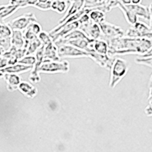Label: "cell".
I'll list each match as a JSON object with an SVG mask.
<instances>
[{"mask_svg":"<svg viewBox=\"0 0 152 152\" xmlns=\"http://www.w3.org/2000/svg\"><path fill=\"white\" fill-rule=\"evenodd\" d=\"M100 27L102 31V39L107 42L125 36V32L120 27L107 21L100 24Z\"/></svg>","mask_w":152,"mask_h":152,"instance_id":"obj_6","label":"cell"},{"mask_svg":"<svg viewBox=\"0 0 152 152\" xmlns=\"http://www.w3.org/2000/svg\"><path fill=\"white\" fill-rule=\"evenodd\" d=\"M13 34V30L12 29L8 23H4L1 21L0 23V38L12 37Z\"/></svg>","mask_w":152,"mask_h":152,"instance_id":"obj_24","label":"cell"},{"mask_svg":"<svg viewBox=\"0 0 152 152\" xmlns=\"http://www.w3.org/2000/svg\"><path fill=\"white\" fill-rule=\"evenodd\" d=\"M135 63L138 65H143V66H148L152 68V57L149 58H142V57H137L135 59Z\"/></svg>","mask_w":152,"mask_h":152,"instance_id":"obj_28","label":"cell"},{"mask_svg":"<svg viewBox=\"0 0 152 152\" xmlns=\"http://www.w3.org/2000/svg\"><path fill=\"white\" fill-rule=\"evenodd\" d=\"M88 15H89L91 20L99 25L106 21V14L101 10H99V9L90 10Z\"/></svg>","mask_w":152,"mask_h":152,"instance_id":"obj_20","label":"cell"},{"mask_svg":"<svg viewBox=\"0 0 152 152\" xmlns=\"http://www.w3.org/2000/svg\"><path fill=\"white\" fill-rule=\"evenodd\" d=\"M44 49H45V47L42 45V47L37 50V52L35 54L37 62L29 75V81L31 83L37 84L41 80L40 75V69L44 62Z\"/></svg>","mask_w":152,"mask_h":152,"instance_id":"obj_9","label":"cell"},{"mask_svg":"<svg viewBox=\"0 0 152 152\" xmlns=\"http://www.w3.org/2000/svg\"><path fill=\"white\" fill-rule=\"evenodd\" d=\"M12 37L9 38H0V49L1 54L7 52L12 48Z\"/></svg>","mask_w":152,"mask_h":152,"instance_id":"obj_25","label":"cell"},{"mask_svg":"<svg viewBox=\"0 0 152 152\" xmlns=\"http://www.w3.org/2000/svg\"><path fill=\"white\" fill-rule=\"evenodd\" d=\"M42 43L38 38L37 40H34V41L31 42V43H28L27 45H25L24 49L26 50V56H32L35 55L36 53L37 52V50L42 47Z\"/></svg>","mask_w":152,"mask_h":152,"instance_id":"obj_23","label":"cell"},{"mask_svg":"<svg viewBox=\"0 0 152 152\" xmlns=\"http://www.w3.org/2000/svg\"><path fill=\"white\" fill-rule=\"evenodd\" d=\"M88 58H90L92 60L94 61L101 68H104V69L110 70V71L111 67H112L114 60H115V58L109 56L108 55L97 53L95 51L89 53Z\"/></svg>","mask_w":152,"mask_h":152,"instance_id":"obj_11","label":"cell"},{"mask_svg":"<svg viewBox=\"0 0 152 152\" xmlns=\"http://www.w3.org/2000/svg\"><path fill=\"white\" fill-rule=\"evenodd\" d=\"M79 29L85 33V34L91 40H97L102 39V31L100 25L93 22L91 20L88 22L80 24Z\"/></svg>","mask_w":152,"mask_h":152,"instance_id":"obj_10","label":"cell"},{"mask_svg":"<svg viewBox=\"0 0 152 152\" xmlns=\"http://www.w3.org/2000/svg\"><path fill=\"white\" fill-rule=\"evenodd\" d=\"M12 45L17 49H24L25 47V39L23 31H13L12 36Z\"/></svg>","mask_w":152,"mask_h":152,"instance_id":"obj_18","label":"cell"},{"mask_svg":"<svg viewBox=\"0 0 152 152\" xmlns=\"http://www.w3.org/2000/svg\"><path fill=\"white\" fill-rule=\"evenodd\" d=\"M93 50L97 53L108 55L109 52V44L103 39L94 40L93 44Z\"/></svg>","mask_w":152,"mask_h":152,"instance_id":"obj_19","label":"cell"},{"mask_svg":"<svg viewBox=\"0 0 152 152\" xmlns=\"http://www.w3.org/2000/svg\"><path fill=\"white\" fill-rule=\"evenodd\" d=\"M69 8H68L67 11H66V12L65 13L64 16H63L60 21L58 22L56 26L62 25L63 23H65L67 21L68 19L70 18L71 17H72V16L75 15V14H77V13L79 12L81 10H82V9L84 8V5H85V1H69Z\"/></svg>","mask_w":152,"mask_h":152,"instance_id":"obj_12","label":"cell"},{"mask_svg":"<svg viewBox=\"0 0 152 152\" xmlns=\"http://www.w3.org/2000/svg\"><path fill=\"white\" fill-rule=\"evenodd\" d=\"M30 27H31V30L33 31L34 33L36 34L37 36H39V34H40L42 31H42V28H41V26H40V24H39L38 22L32 23V24L30 25Z\"/></svg>","mask_w":152,"mask_h":152,"instance_id":"obj_29","label":"cell"},{"mask_svg":"<svg viewBox=\"0 0 152 152\" xmlns=\"http://www.w3.org/2000/svg\"><path fill=\"white\" fill-rule=\"evenodd\" d=\"M109 44L108 56L113 58L125 55L142 56L152 48V40L130 38L124 36L107 42Z\"/></svg>","mask_w":152,"mask_h":152,"instance_id":"obj_1","label":"cell"},{"mask_svg":"<svg viewBox=\"0 0 152 152\" xmlns=\"http://www.w3.org/2000/svg\"><path fill=\"white\" fill-rule=\"evenodd\" d=\"M69 62L66 60L49 61L44 60L40 69V73L56 74V73H67L69 71Z\"/></svg>","mask_w":152,"mask_h":152,"instance_id":"obj_5","label":"cell"},{"mask_svg":"<svg viewBox=\"0 0 152 152\" xmlns=\"http://www.w3.org/2000/svg\"><path fill=\"white\" fill-rule=\"evenodd\" d=\"M148 102H149V105L152 106V94L151 96H149L148 97Z\"/></svg>","mask_w":152,"mask_h":152,"instance_id":"obj_33","label":"cell"},{"mask_svg":"<svg viewBox=\"0 0 152 152\" xmlns=\"http://www.w3.org/2000/svg\"><path fill=\"white\" fill-rule=\"evenodd\" d=\"M38 38H39V40H40V42H41L43 46H47L50 44V43L53 42L52 37L50 36V33H47L46 31H42L38 36Z\"/></svg>","mask_w":152,"mask_h":152,"instance_id":"obj_27","label":"cell"},{"mask_svg":"<svg viewBox=\"0 0 152 152\" xmlns=\"http://www.w3.org/2000/svg\"><path fill=\"white\" fill-rule=\"evenodd\" d=\"M58 54L61 59L66 58H88V53L84 50H79L69 44H61L57 46Z\"/></svg>","mask_w":152,"mask_h":152,"instance_id":"obj_8","label":"cell"},{"mask_svg":"<svg viewBox=\"0 0 152 152\" xmlns=\"http://www.w3.org/2000/svg\"><path fill=\"white\" fill-rule=\"evenodd\" d=\"M44 60L49 61H60L62 59L59 57L58 47L54 42L50 43L47 46H44Z\"/></svg>","mask_w":152,"mask_h":152,"instance_id":"obj_17","label":"cell"},{"mask_svg":"<svg viewBox=\"0 0 152 152\" xmlns=\"http://www.w3.org/2000/svg\"><path fill=\"white\" fill-rule=\"evenodd\" d=\"M118 8L123 12L126 21L131 26L138 21L139 17L150 21V8L142 5V1H118Z\"/></svg>","mask_w":152,"mask_h":152,"instance_id":"obj_2","label":"cell"},{"mask_svg":"<svg viewBox=\"0 0 152 152\" xmlns=\"http://www.w3.org/2000/svg\"><path fill=\"white\" fill-rule=\"evenodd\" d=\"M34 67L31 66H24L23 64H18L14 65V66H8L6 68L0 69V74H15V75H19L22 74V73L28 72L32 71Z\"/></svg>","mask_w":152,"mask_h":152,"instance_id":"obj_15","label":"cell"},{"mask_svg":"<svg viewBox=\"0 0 152 152\" xmlns=\"http://www.w3.org/2000/svg\"><path fill=\"white\" fill-rule=\"evenodd\" d=\"M21 6L19 5L18 1H9V2L6 5H0V18L1 21H3L5 18L12 16L15 13Z\"/></svg>","mask_w":152,"mask_h":152,"instance_id":"obj_14","label":"cell"},{"mask_svg":"<svg viewBox=\"0 0 152 152\" xmlns=\"http://www.w3.org/2000/svg\"><path fill=\"white\" fill-rule=\"evenodd\" d=\"M18 91L29 99L34 98L38 92L37 88L33 84L26 81H22L18 87Z\"/></svg>","mask_w":152,"mask_h":152,"instance_id":"obj_16","label":"cell"},{"mask_svg":"<svg viewBox=\"0 0 152 152\" xmlns=\"http://www.w3.org/2000/svg\"><path fill=\"white\" fill-rule=\"evenodd\" d=\"M129 69L128 62L120 57L115 58L112 67L110 69V88H114L127 75Z\"/></svg>","mask_w":152,"mask_h":152,"instance_id":"obj_3","label":"cell"},{"mask_svg":"<svg viewBox=\"0 0 152 152\" xmlns=\"http://www.w3.org/2000/svg\"><path fill=\"white\" fill-rule=\"evenodd\" d=\"M148 90H149V92H148V97H149V96H151L152 94V74H151V75L150 80H149Z\"/></svg>","mask_w":152,"mask_h":152,"instance_id":"obj_31","label":"cell"},{"mask_svg":"<svg viewBox=\"0 0 152 152\" xmlns=\"http://www.w3.org/2000/svg\"><path fill=\"white\" fill-rule=\"evenodd\" d=\"M125 36L130 38L152 40V30L149 25L141 21H138L126 31Z\"/></svg>","mask_w":152,"mask_h":152,"instance_id":"obj_4","label":"cell"},{"mask_svg":"<svg viewBox=\"0 0 152 152\" xmlns=\"http://www.w3.org/2000/svg\"><path fill=\"white\" fill-rule=\"evenodd\" d=\"M145 113L148 116H152V106L148 104V106L145 108Z\"/></svg>","mask_w":152,"mask_h":152,"instance_id":"obj_30","label":"cell"},{"mask_svg":"<svg viewBox=\"0 0 152 152\" xmlns=\"http://www.w3.org/2000/svg\"><path fill=\"white\" fill-rule=\"evenodd\" d=\"M69 1H53L52 6H51V10L59 13L62 14L66 13L69 8Z\"/></svg>","mask_w":152,"mask_h":152,"instance_id":"obj_21","label":"cell"},{"mask_svg":"<svg viewBox=\"0 0 152 152\" xmlns=\"http://www.w3.org/2000/svg\"><path fill=\"white\" fill-rule=\"evenodd\" d=\"M1 78H4L6 82V88L9 92L18 90L19 85L22 82V79L19 75L15 74H0Z\"/></svg>","mask_w":152,"mask_h":152,"instance_id":"obj_13","label":"cell"},{"mask_svg":"<svg viewBox=\"0 0 152 152\" xmlns=\"http://www.w3.org/2000/svg\"><path fill=\"white\" fill-rule=\"evenodd\" d=\"M37 22L36 16L33 13H26L21 16L15 18V19L9 21L8 24L12 28L13 31H24L31 25L32 23Z\"/></svg>","mask_w":152,"mask_h":152,"instance_id":"obj_7","label":"cell"},{"mask_svg":"<svg viewBox=\"0 0 152 152\" xmlns=\"http://www.w3.org/2000/svg\"><path fill=\"white\" fill-rule=\"evenodd\" d=\"M53 1H30L29 0V6L34 7L37 9H40L41 11H48L51 10Z\"/></svg>","mask_w":152,"mask_h":152,"instance_id":"obj_22","label":"cell"},{"mask_svg":"<svg viewBox=\"0 0 152 152\" xmlns=\"http://www.w3.org/2000/svg\"><path fill=\"white\" fill-rule=\"evenodd\" d=\"M149 8H150V12H151V19L150 21H149V26L151 28L152 30V3L149 5Z\"/></svg>","mask_w":152,"mask_h":152,"instance_id":"obj_32","label":"cell"},{"mask_svg":"<svg viewBox=\"0 0 152 152\" xmlns=\"http://www.w3.org/2000/svg\"><path fill=\"white\" fill-rule=\"evenodd\" d=\"M37 62V59L35 55L32 56H25L24 58L19 60L18 63L20 64H23L24 66H31V67H34L35 66Z\"/></svg>","mask_w":152,"mask_h":152,"instance_id":"obj_26","label":"cell"}]
</instances>
